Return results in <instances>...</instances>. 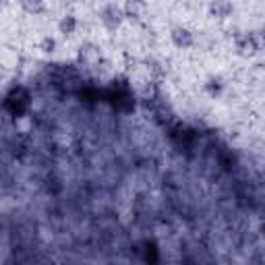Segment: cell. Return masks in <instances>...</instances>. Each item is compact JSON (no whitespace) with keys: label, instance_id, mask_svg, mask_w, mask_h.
<instances>
[{"label":"cell","instance_id":"6da1fadb","mask_svg":"<svg viewBox=\"0 0 265 265\" xmlns=\"http://www.w3.org/2000/svg\"><path fill=\"white\" fill-rule=\"evenodd\" d=\"M27 104H29V99H27V95H25L23 91L13 93L11 99H9V108H11L15 114H21V112L27 108Z\"/></svg>","mask_w":265,"mask_h":265}]
</instances>
